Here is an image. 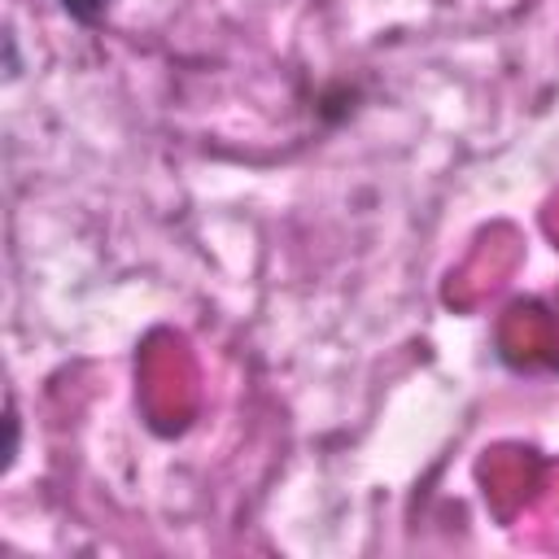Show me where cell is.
I'll use <instances>...</instances> for the list:
<instances>
[{"label": "cell", "mask_w": 559, "mask_h": 559, "mask_svg": "<svg viewBox=\"0 0 559 559\" xmlns=\"http://www.w3.org/2000/svg\"><path fill=\"white\" fill-rule=\"evenodd\" d=\"M74 22H83V26H92V22H100L105 13H109V4L114 0H57Z\"/></svg>", "instance_id": "obj_1"}]
</instances>
